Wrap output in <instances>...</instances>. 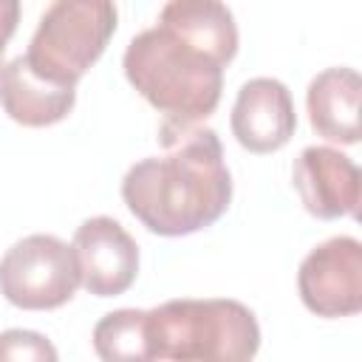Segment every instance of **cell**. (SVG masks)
Listing matches in <instances>:
<instances>
[{
	"instance_id": "277c9868",
	"label": "cell",
	"mask_w": 362,
	"mask_h": 362,
	"mask_svg": "<svg viewBox=\"0 0 362 362\" xmlns=\"http://www.w3.org/2000/svg\"><path fill=\"white\" fill-rule=\"evenodd\" d=\"M116 25L119 11L113 0H51L23 57L42 79L76 88L105 54Z\"/></svg>"
},
{
	"instance_id": "6da1fadb",
	"label": "cell",
	"mask_w": 362,
	"mask_h": 362,
	"mask_svg": "<svg viewBox=\"0 0 362 362\" xmlns=\"http://www.w3.org/2000/svg\"><path fill=\"white\" fill-rule=\"evenodd\" d=\"M158 141L161 156H147L124 173V206L161 238H184L212 226L232 201V173L218 133L206 124L161 122Z\"/></svg>"
},
{
	"instance_id": "30bf717a",
	"label": "cell",
	"mask_w": 362,
	"mask_h": 362,
	"mask_svg": "<svg viewBox=\"0 0 362 362\" xmlns=\"http://www.w3.org/2000/svg\"><path fill=\"white\" fill-rule=\"evenodd\" d=\"M76 105V88L57 85L34 74L25 57L0 65V107L23 127H48L62 122Z\"/></svg>"
},
{
	"instance_id": "52a82bcc",
	"label": "cell",
	"mask_w": 362,
	"mask_h": 362,
	"mask_svg": "<svg viewBox=\"0 0 362 362\" xmlns=\"http://www.w3.org/2000/svg\"><path fill=\"white\" fill-rule=\"evenodd\" d=\"M74 255L79 263L82 286L93 297L124 294L139 274V243L110 215H93L74 232Z\"/></svg>"
},
{
	"instance_id": "8fae6325",
	"label": "cell",
	"mask_w": 362,
	"mask_h": 362,
	"mask_svg": "<svg viewBox=\"0 0 362 362\" xmlns=\"http://www.w3.org/2000/svg\"><path fill=\"white\" fill-rule=\"evenodd\" d=\"M359 93L362 79L354 68L337 65L320 71L305 90L308 122L317 136L337 144L359 141Z\"/></svg>"
},
{
	"instance_id": "8992f818",
	"label": "cell",
	"mask_w": 362,
	"mask_h": 362,
	"mask_svg": "<svg viewBox=\"0 0 362 362\" xmlns=\"http://www.w3.org/2000/svg\"><path fill=\"white\" fill-rule=\"evenodd\" d=\"M297 294L303 305L325 320L362 311V243L337 235L314 246L297 269Z\"/></svg>"
},
{
	"instance_id": "7a4b0ae2",
	"label": "cell",
	"mask_w": 362,
	"mask_h": 362,
	"mask_svg": "<svg viewBox=\"0 0 362 362\" xmlns=\"http://www.w3.org/2000/svg\"><path fill=\"white\" fill-rule=\"evenodd\" d=\"M122 68L127 82L164 116V124H201L223 93L226 62L167 23L139 31L124 48Z\"/></svg>"
},
{
	"instance_id": "9c48e42d",
	"label": "cell",
	"mask_w": 362,
	"mask_h": 362,
	"mask_svg": "<svg viewBox=\"0 0 362 362\" xmlns=\"http://www.w3.org/2000/svg\"><path fill=\"white\" fill-rule=\"evenodd\" d=\"M297 113L291 90L274 76H255L240 85L232 105V133L249 153H274L291 141Z\"/></svg>"
},
{
	"instance_id": "4fadbf2b",
	"label": "cell",
	"mask_w": 362,
	"mask_h": 362,
	"mask_svg": "<svg viewBox=\"0 0 362 362\" xmlns=\"http://www.w3.org/2000/svg\"><path fill=\"white\" fill-rule=\"evenodd\" d=\"M93 351L105 362H147L144 308H119L93 325Z\"/></svg>"
},
{
	"instance_id": "3957f363",
	"label": "cell",
	"mask_w": 362,
	"mask_h": 362,
	"mask_svg": "<svg viewBox=\"0 0 362 362\" xmlns=\"http://www.w3.org/2000/svg\"><path fill=\"white\" fill-rule=\"evenodd\" d=\"M260 348V325L249 305L226 297L167 300L144 311L147 359L243 362Z\"/></svg>"
},
{
	"instance_id": "9a60e30c",
	"label": "cell",
	"mask_w": 362,
	"mask_h": 362,
	"mask_svg": "<svg viewBox=\"0 0 362 362\" xmlns=\"http://www.w3.org/2000/svg\"><path fill=\"white\" fill-rule=\"evenodd\" d=\"M17 25H20V0H0V65Z\"/></svg>"
},
{
	"instance_id": "7c38bea8",
	"label": "cell",
	"mask_w": 362,
	"mask_h": 362,
	"mask_svg": "<svg viewBox=\"0 0 362 362\" xmlns=\"http://www.w3.org/2000/svg\"><path fill=\"white\" fill-rule=\"evenodd\" d=\"M158 23H167L170 28L201 42L226 65L238 54V25L223 0H167L158 11Z\"/></svg>"
},
{
	"instance_id": "5b68a950",
	"label": "cell",
	"mask_w": 362,
	"mask_h": 362,
	"mask_svg": "<svg viewBox=\"0 0 362 362\" xmlns=\"http://www.w3.org/2000/svg\"><path fill=\"white\" fill-rule=\"evenodd\" d=\"M82 286L74 246L57 235L20 238L0 257V294L25 311H51L74 300Z\"/></svg>"
},
{
	"instance_id": "5bb4252c",
	"label": "cell",
	"mask_w": 362,
	"mask_h": 362,
	"mask_svg": "<svg viewBox=\"0 0 362 362\" xmlns=\"http://www.w3.org/2000/svg\"><path fill=\"white\" fill-rule=\"evenodd\" d=\"M57 348L37 331L8 328L0 334V359L11 362H57Z\"/></svg>"
},
{
	"instance_id": "ba28073f",
	"label": "cell",
	"mask_w": 362,
	"mask_h": 362,
	"mask_svg": "<svg viewBox=\"0 0 362 362\" xmlns=\"http://www.w3.org/2000/svg\"><path fill=\"white\" fill-rule=\"evenodd\" d=\"M291 184L308 215L334 221L356 215L359 206V167L351 156L328 144H311L300 150L291 164Z\"/></svg>"
}]
</instances>
